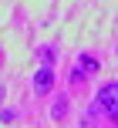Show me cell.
<instances>
[{
  "label": "cell",
  "instance_id": "6da1fadb",
  "mask_svg": "<svg viewBox=\"0 0 118 128\" xmlns=\"http://www.w3.org/2000/svg\"><path fill=\"white\" fill-rule=\"evenodd\" d=\"M94 108H98L108 122L118 125V81L101 84V88H98V94H94Z\"/></svg>",
  "mask_w": 118,
  "mask_h": 128
},
{
  "label": "cell",
  "instance_id": "7a4b0ae2",
  "mask_svg": "<svg viewBox=\"0 0 118 128\" xmlns=\"http://www.w3.org/2000/svg\"><path fill=\"white\" fill-rule=\"evenodd\" d=\"M54 81H58V78H54V64H40V68L34 71V94L47 98L54 91Z\"/></svg>",
  "mask_w": 118,
  "mask_h": 128
},
{
  "label": "cell",
  "instance_id": "3957f363",
  "mask_svg": "<svg viewBox=\"0 0 118 128\" xmlns=\"http://www.w3.org/2000/svg\"><path fill=\"white\" fill-rule=\"evenodd\" d=\"M64 115H68V94H58V98H54V104H51V118H54V122H61Z\"/></svg>",
  "mask_w": 118,
  "mask_h": 128
},
{
  "label": "cell",
  "instance_id": "277c9868",
  "mask_svg": "<svg viewBox=\"0 0 118 128\" xmlns=\"http://www.w3.org/2000/svg\"><path fill=\"white\" fill-rule=\"evenodd\" d=\"M37 58H40V64H58V47H54V44H40L37 47Z\"/></svg>",
  "mask_w": 118,
  "mask_h": 128
},
{
  "label": "cell",
  "instance_id": "5b68a950",
  "mask_svg": "<svg viewBox=\"0 0 118 128\" xmlns=\"http://www.w3.org/2000/svg\"><path fill=\"white\" fill-rule=\"evenodd\" d=\"M78 71L81 74H94V71H98V61H94L91 54H81L78 58Z\"/></svg>",
  "mask_w": 118,
  "mask_h": 128
}]
</instances>
